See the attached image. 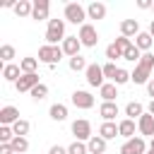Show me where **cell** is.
<instances>
[{"label": "cell", "mask_w": 154, "mask_h": 154, "mask_svg": "<svg viewBox=\"0 0 154 154\" xmlns=\"http://www.w3.org/2000/svg\"><path fill=\"white\" fill-rule=\"evenodd\" d=\"M152 72H154V55L152 53H144L142 60L135 65L132 70V82L135 84H147L152 79Z\"/></svg>", "instance_id": "obj_1"}, {"label": "cell", "mask_w": 154, "mask_h": 154, "mask_svg": "<svg viewBox=\"0 0 154 154\" xmlns=\"http://www.w3.org/2000/svg\"><path fill=\"white\" fill-rule=\"evenodd\" d=\"M65 19H48V29H46V43L48 46H58V41H65Z\"/></svg>", "instance_id": "obj_2"}, {"label": "cell", "mask_w": 154, "mask_h": 154, "mask_svg": "<svg viewBox=\"0 0 154 154\" xmlns=\"http://www.w3.org/2000/svg\"><path fill=\"white\" fill-rule=\"evenodd\" d=\"M63 17H65V22H70V24H87L84 19H89L87 17V7H82L79 2H67L65 5V10H63Z\"/></svg>", "instance_id": "obj_3"}, {"label": "cell", "mask_w": 154, "mask_h": 154, "mask_svg": "<svg viewBox=\"0 0 154 154\" xmlns=\"http://www.w3.org/2000/svg\"><path fill=\"white\" fill-rule=\"evenodd\" d=\"M63 55H65V53H63V48H60V46H48V43H46V46H41V48H38V60H41V63H46V65H51V67H53Z\"/></svg>", "instance_id": "obj_4"}, {"label": "cell", "mask_w": 154, "mask_h": 154, "mask_svg": "<svg viewBox=\"0 0 154 154\" xmlns=\"http://www.w3.org/2000/svg\"><path fill=\"white\" fill-rule=\"evenodd\" d=\"M84 77H87V84H89V87H96V89H101V87L106 84L103 67H101V65H96V63H91V65L84 70Z\"/></svg>", "instance_id": "obj_5"}, {"label": "cell", "mask_w": 154, "mask_h": 154, "mask_svg": "<svg viewBox=\"0 0 154 154\" xmlns=\"http://www.w3.org/2000/svg\"><path fill=\"white\" fill-rule=\"evenodd\" d=\"M77 38L82 41V46H87V48H94V46L99 43V31H96V26H94V24H82V26H79V34H77Z\"/></svg>", "instance_id": "obj_6"}, {"label": "cell", "mask_w": 154, "mask_h": 154, "mask_svg": "<svg viewBox=\"0 0 154 154\" xmlns=\"http://www.w3.org/2000/svg\"><path fill=\"white\" fill-rule=\"evenodd\" d=\"M72 135H75V140H79V142H89L94 135H91V123L89 120H84V118H77L75 123H72Z\"/></svg>", "instance_id": "obj_7"}, {"label": "cell", "mask_w": 154, "mask_h": 154, "mask_svg": "<svg viewBox=\"0 0 154 154\" xmlns=\"http://www.w3.org/2000/svg\"><path fill=\"white\" fill-rule=\"evenodd\" d=\"M120 154H147V142L142 135H135L132 140H125V144L120 147Z\"/></svg>", "instance_id": "obj_8"}, {"label": "cell", "mask_w": 154, "mask_h": 154, "mask_svg": "<svg viewBox=\"0 0 154 154\" xmlns=\"http://www.w3.org/2000/svg\"><path fill=\"white\" fill-rule=\"evenodd\" d=\"M70 101H72V106L75 108H82V111H87V108H91L94 106V96L89 94V91H84V89H75L72 91V96H70Z\"/></svg>", "instance_id": "obj_9"}, {"label": "cell", "mask_w": 154, "mask_h": 154, "mask_svg": "<svg viewBox=\"0 0 154 154\" xmlns=\"http://www.w3.org/2000/svg\"><path fill=\"white\" fill-rule=\"evenodd\" d=\"M137 130H140L142 137H154V116L144 111L140 116V120H137Z\"/></svg>", "instance_id": "obj_10"}, {"label": "cell", "mask_w": 154, "mask_h": 154, "mask_svg": "<svg viewBox=\"0 0 154 154\" xmlns=\"http://www.w3.org/2000/svg\"><path fill=\"white\" fill-rule=\"evenodd\" d=\"M41 82H38V75L36 72H29V75H22L19 79H17V91H31L34 87H38Z\"/></svg>", "instance_id": "obj_11"}, {"label": "cell", "mask_w": 154, "mask_h": 154, "mask_svg": "<svg viewBox=\"0 0 154 154\" xmlns=\"http://www.w3.org/2000/svg\"><path fill=\"white\" fill-rule=\"evenodd\" d=\"M99 116L103 118V123H113L116 116H118V103L116 101H103L99 106Z\"/></svg>", "instance_id": "obj_12"}, {"label": "cell", "mask_w": 154, "mask_h": 154, "mask_svg": "<svg viewBox=\"0 0 154 154\" xmlns=\"http://www.w3.org/2000/svg\"><path fill=\"white\" fill-rule=\"evenodd\" d=\"M19 120V111L14 108V106H2L0 108V125H14Z\"/></svg>", "instance_id": "obj_13"}, {"label": "cell", "mask_w": 154, "mask_h": 154, "mask_svg": "<svg viewBox=\"0 0 154 154\" xmlns=\"http://www.w3.org/2000/svg\"><path fill=\"white\" fill-rule=\"evenodd\" d=\"M48 10H51V2H48V0H34V12H31V19H36V22L48 19Z\"/></svg>", "instance_id": "obj_14"}, {"label": "cell", "mask_w": 154, "mask_h": 154, "mask_svg": "<svg viewBox=\"0 0 154 154\" xmlns=\"http://www.w3.org/2000/svg\"><path fill=\"white\" fill-rule=\"evenodd\" d=\"M63 53L65 55H70V58H75V55H79V48H82V41L77 38V36H67L65 41H63Z\"/></svg>", "instance_id": "obj_15"}, {"label": "cell", "mask_w": 154, "mask_h": 154, "mask_svg": "<svg viewBox=\"0 0 154 154\" xmlns=\"http://www.w3.org/2000/svg\"><path fill=\"white\" fill-rule=\"evenodd\" d=\"M137 34H140V22H137V19H123V22H120V36L132 38V36H137Z\"/></svg>", "instance_id": "obj_16"}, {"label": "cell", "mask_w": 154, "mask_h": 154, "mask_svg": "<svg viewBox=\"0 0 154 154\" xmlns=\"http://www.w3.org/2000/svg\"><path fill=\"white\" fill-rule=\"evenodd\" d=\"M19 77H22V67H19V65H14V63L2 65V79H5V82H14V84H17Z\"/></svg>", "instance_id": "obj_17"}, {"label": "cell", "mask_w": 154, "mask_h": 154, "mask_svg": "<svg viewBox=\"0 0 154 154\" xmlns=\"http://www.w3.org/2000/svg\"><path fill=\"white\" fill-rule=\"evenodd\" d=\"M135 130H137V125H135V120H130V118H123V120L118 123V132H120V137H125V140H132V137H135Z\"/></svg>", "instance_id": "obj_18"}, {"label": "cell", "mask_w": 154, "mask_h": 154, "mask_svg": "<svg viewBox=\"0 0 154 154\" xmlns=\"http://www.w3.org/2000/svg\"><path fill=\"white\" fill-rule=\"evenodd\" d=\"M87 17H89V19H103V17H106V5H103V2H96V0L89 2V5H87Z\"/></svg>", "instance_id": "obj_19"}, {"label": "cell", "mask_w": 154, "mask_h": 154, "mask_svg": "<svg viewBox=\"0 0 154 154\" xmlns=\"http://www.w3.org/2000/svg\"><path fill=\"white\" fill-rule=\"evenodd\" d=\"M48 116H51L55 123H63V120H67V106H65V103H53V106L48 108Z\"/></svg>", "instance_id": "obj_20"}, {"label": "cell", "mask_w": 154, "mask_h": 154, "mask_svg": "<svg viewBox=\"0 0 154 154\" xmlns=\"http://www.w3.org/2000/svg\"><path fill=\"white\" fill-rule=\"evenodd\" d=\"M87 147H89V154H103V152H106V140H103L101 135H94V137L87 142Z\"/></svg>", "instance_id": "obj_21"}, {"label": "cell", "mask_w": 154, "mask_h": 154, "mask_svg": "<svg viewBox=\"0 0 154 154\" xmlns=\"http://www.w3.org/2000/svg\"><path fill=\"white\" fill-rule=\"evenodd\" d=\"M99 94H101V99H103V101H116V96H118V84L106 82V84L99 89Z\"/></svg>", "instance_id": "obj_22"}, {"label": "cell", "mask_w": 154, "mask_h": 154, "mask_svg": "<svg viewBox=\"0 0 154 154\" xmlns=\"http://www.w3.org/2000/svg\"><path fill=\"white\" fill-rule=\"evenodd\" d=\"M99 135L108 142V140H116L120 132H118V125H116V123H103V125L99 128Z\"/></svg>", "instance_id": "obj_23"}, {"label": "cell", "mask_w": 154, "mask_h": 154, "mask_svg": "<svg viewBox=\"0 0 154 154\" xmlns=\"http://www.w3.org/2000/svg\"><path fill=\"white\" fill-rule=\"evenodd\" d=\"M31 12H34V2L31 0H19L14 5V14L17 17H31Z\"/></svg>", "instance_id": "obj_24"}, {"label": "cell", "mask_w": 154, "mask_h": 154, "mask_svg": "<svg viewBox=\"0 0 154 154\" xmlns=\"http://www.w3.org/2000/svg\"><path fill=\"white\" fill-rule=\"evenodd\" d=\"M152 41H154V38H152L149 31H140V34L135 36V46H137L140 51H149V48H152Z\"/></svg>", "instance_id": "obj_25"}, {"label": "cell", "mask_w": 154, "mask_h": 154, "mask_svg": "<svg viewBox=\"0 0 154 154\" xmlns=\"http://www.w3.org/2000/svg\"><path fill=\"white\" fill-rule=\"evenodd\" d=\"M142 113H144V106H142L140 101H130V103L125 106V116H128L130 120H135V118L140 120V116H142Z\"/></svg>", "instance_id": "obj_26"}, {"label": "cell", "mask_w": 154, "mask_h": 154, "mask_svg": "<svg viewBox=\"0 0 154 154\" xmlns=\"http://www.w3.org/2000/svg\"><path fill=\"white\" fill-rule=\"evenodd\" d=\"M19 67H22V75H29V72H36V67H38V58H22L19 60Z\"/></svg>", "instance_id": "obj_27"}, {"label": "cell", "mask_w": 154, "mask_h": 154, "mask_svg": "<svg viewBox=\"0 0 154 154\" xmlns=\"http://www.w3.org/2000/svg\"><path fill=\"white\" fill-rule=\"evenodd\" d=\"M123 60H128V63H135V65H137V63L142 60V51H140V48L132 43V46H130V48L123 53Z\"/></svg>", "instance_id": "obj_28"}, {"label": "cell", "mask_w": 154, "mask_h": 154, "mask_svg": "<svg viewBox=\"0 0 154 154\" xmlns=\"http://www.w3.org/2000/svg\"><path fill=\"white\" fill-rule=\"evenodd\" d=\"M12 130H14V135H17V137H26V135H29V130H31V123H29V120H24V118H19V120L12 125Z\"/></svg>", "instance_id": "obj_29"}, {"label": "cell", "mask_w": 154, "mask_h": 154, "mask_svg": "<svg viewBox=\"0 0 154 154\" xmlns=\"http://www.w3.org/2000/svg\"><path fill=\"white\" fill-rule=\"evenodd\" d=\"M10 144H12L14 154H24V152L29 149V140H26V137H17V135H14V140H12Z\"/></svg>", "instance_id": "obj_30"}, {"label": "cell", "mask_w": 154, "mask_h": 154, "mask_svg": "<svg viewBox=\"0 0 154 154\" xmlns=\"http://www.w3.org/2000/svg\"><path fill=\"white\" fill-rule=\"evenodd\" d=\"M67 65H70V70H72V72H82V70H87V67H89V65H87V60H84L82 55L70 58V63H67Z\"/></svg>", "instance_id": "obj_31"}, {"label": "cell", "mask_w": 154, "mask_h": 154, "mask_svg": "<svg viewBox=\"0 0 154 154\" xmlns=\"http://www.w3.org/2000/svg\"><path fill=\"white\" fill-rule=\"evenodd\" d=\"M0 58H2V63H5V65H10V63H12V58H14V46L5 43V46L0 48Z\"/></svg>", "instance_id": "obj_32"}, {"label": "cell", "mask_w": 154, "mask_h": 154, "mask_svg": "<svg viewBox=\"0 0 154 154\" xmlns=\"http://www.w3.org/2000/svg\"><path fill=\"white\" fill-rule=\"evenodd\" d=\"M29 94H31V99H34V101H41V99H46V96H48V87L41 82V84H38V87H34Z\"/></svg>", "instance_id": "obj_33"}, {"label": "cell", "mask_w": 154, "mask_h": 154, "mask_svg": "<svg viewBox=\"0 0 154 154\" xmlns=\"http://www.w3.org/2000/svg\"><path fill=\"white\" fill-rule=\"evenodd\" d=\"M12 140H14V130L10 125H0V142L2 144H10Z\"/></svg>", "instance_id": "obj_34"}, {"label": "cell", "mask_w": 154, "mask_h": 154, "mask_svg": "<svg viewBox=\"0 0 154 154\" xmlns=\"http://www.w3.org/2000/svg\"><path fill=\"white\" fill-rule=\"evenodd\" d=\"M67 154H89V147L84 144V142H79V140H75L70 147H67Z\"/></svg>", "instance_id": "obj_35"}, {"label": "cell", "mask_w": 154, "mask_h": 154, "mask_svg": "<svg viewBox=\"0 0 154 154\" xmlns=\"http://www.w3.org/2000/svg\"><path fill=\"white\" fill-rule=\"evenodd\" d=\"M106 58H108V63H116L118 58H123V51H120L116 43H111V46L106 48Z\"/></svg>", "instance_id": "obj_36"}, {"label": "cell", "mask_w": 154, "mask_h": 154, "mask_svg": "<svg viewBox=\"0 0 154 154\" xmlns=\"http://www.w3.org/2000/svg\"><path fill=\"white\" fill-rule=\"evenodd\" d=\"M118 70H120V67H116V63H106V65H103V77H106V79H111V82H116Z\"/></svg>", "instance_id": "obj_37"}, {"label": "cell", "mask_w": 154, "mask_h": 154, "mask_svg": "<svg viewBox=\"0 0 154 154\" xmlns=\"http://www.w3.org/2000/svg\"><path fill=\"white\" fill-rule=\"evenodd\" d=\"M128 82H132V72H128V70H123V67H120V70H118V75H116V82H113V84H118V87H120V84H128Z\"/></svg>", "instance_id": "obj_38"}, {"label": "cell", "mask_w": 154, "mask_h": 154, "mask_svg": "<svg viewBox=\"0 0 154 154\" xmlns=\"http://www.w3.org/2000/svg\"><path fill=\"white\" fill-rule=\"evenodd\" d=\"M113 43H116V46H118V48H120V51H123V53H125V51H128V48H130V46H132V41H130V38H128V36H118V38H116V41H113Z\"/></svg>", "instance_id": "obj_39"}, {"label": "cell", "mask_w": 154, "mask_h": 154, "mask_svg": "<svg viewBox=\"0 0 154 154\" xmlns=\"http://www.w3.org/2000/svg\"><path fill=\"white\" fill-rule=\"evenodd\" d=\"M48 154H67V147H60V144H53L48 149Z\"/></svg>", "instance_id": "obj_40"}, {"label": "cell", "mask_w": 154, "mask_h": 154, "mask_svg": "<svg viewBox=\"0 0 154 154\" xmlns=\"http://www.w3.org/2000/svg\"><path fill=\"white\" fill-rule=\"evenodd\" d=\"M152 5H154L152 0H137V7L140 10H152Z\"/></svg>", "instance_id": "obj_41"}, {"label": "cell", "mask_w": 154, "mask_h": 154, "mask_svg": "<svg viewBox=\"0 0 154 154\" xmlns=\"http://www.w3.org/2000/svg\"><path fill=\"white\" fill-rule=\"evenodd\" d=\"M0 154H14L12 144H0Z\"/></svg>", "instance_id": "obj_42"}, {"label": "cell", "mask_w": 154, "mask_h": 154, "mask_svg": "<svg viewBox=\"0 0 154 154\" xmlns=\"http://www.w3.org/2000/svg\"><path fill=\"white\" fill-rule=\"evenodd\" d=\"M147 94H149V96L154 99V77H152V79L147 82Z\"/></svg>", "instance_id": "obj_43"}, {"label": "cell", "mask_w": 154, "mask_h": 154, "mask_svg": "<svg viewBox=\"0 0 154 154\" xmlns=\"http://www.w3.org/2000/svg\"><path fill=\"white\" fill-rule=\"evenodd\" d=\"M147 113H152V116H154V99L147 103Z\"/></svg>", "instance_id": "obj_44"}, {"label": "cell", "mask_w": 154, "mask_h": 154, "mask_svg": "<svg viewBox=\"0 0 154 154\" xmlns=\"http://www.w3.org/2000/svg\"><path fill=\"white\" fill-rule=\"evenodd\" d=\"M149 34H152V38H154V19L149 22Z\"/></svg>", "instance_id": "obj_45"}, {"label": "cell", "mask_w": 154, "mask_h": 154, "mask_svg": "<svg viewBox=\"0 0 154 154\" xmlns=\"http://www.w3.org/2000/svg\"><path fill=\"white\" fill-rule=\"evenodd\" d=\"M149 149H154V137H152V142H149Z\"/></svg>", "instance_id": "obj_46"}, {"label": "cell", "mask_w": 154, "mask_h": 154, "mask_svg": "<svg viewBox=\"0 0 154 154\" xmlns=\"http://www.w3.org/2000/svg\"><path fill=\"white\" fill-rule=\"evenodd\" d=\"M147 154H154V149H147Z\"/></svg>", "instance_id": "obj_47"}, {"label": "cell", "mask_w": 154, "mask_h": 154, "mask_svg": "<svg viewBox=\"0 0 154 154\" xmlns=\"http://www.w3.org/2000/svg\"><path fill=\"white\" fill-rule=\"evenodd\" d=\"M152 12H154V5H152Z\"/></svg>", "instance_id": "obj_48"}]
</instances>
